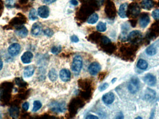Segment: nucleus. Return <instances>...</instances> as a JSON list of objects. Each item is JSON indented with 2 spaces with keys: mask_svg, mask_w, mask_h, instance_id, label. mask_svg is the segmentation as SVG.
<instances>
[{
  "mask_svg": "<svg viewBox=\"0 0 159 119\" xmlns=\"http://www.w3.org/2000/svg\"><path fill=\"white\" fill-rule=\"evenodd\" d=\"M141 12V8L136 2H132L128 6L126 17L130 19H135Z\"/></svg>",
  "mask_w": 159,
  "mask_h": 119,
  "instance_id": "1",
  "label": "nucleus"
},
{
  "mask_svg": "<svg viewBox=\"0 0 159 119\" xmlns=\"http://www.w3.org/2000/svg\"><path fill=\"white\" fill-rule=\"evenodd\" d=\"M159 36V21H156L151 26L146 34V38L147 40H154Z\"/></svg>",
  "mask_w": 159,
  "mask_h": 119,
  "instance_id": "2",
  "label": "nucleus"
},
{
  "mask_svg": "<svg viewBox=\"0 0 159 119\" xmlns=\"http://www.w3.org/2000/svg\"><path fill=\"white\" fill-rule=\"evenodd\" d=\"M105 13L110 19H113L116 15V9L114 2L112 0H106Z\"/></svg>",
  "mask_w": 159,
  "mask_h": 119,
  "instance_id": "3",
  "label": "nucleus"
},
{
  "mask_svg": "<svg viewBox=\"0 0 159 119\" xmlns=\"http://www.w3.org/2000/svg\"><path fill=\"white\" fill-rule=\"evenodd\" d=\"M142 35L139 30L133 31L128 35L127 40L131 43L138 45L142 41Z\"/></svg>",
  "mask_w": 159,
  "mask_h": 119,
  "instance_id": "4",
  "label": "nucleus"
},
{
  "mask_svg": "<svg viewBox=\"0 0 159 119\" xmlns=\"http://www.w3.org/2000/svg\"><path fill=\"white\" fill-rule=\"evenodd\" d=\"M26 17L22 14H18L17 17L14 18L10 21L9 25L11 27H14L16 29L23 26V24L26 22Z\"/></svg>",
  "mask_w": 159,
  "mask_h": 119,
  "instance_id": "5",
  "label": "nucleus"
},
{
  "mask_svg": "<svg viewBox=\"0 0 159 119\" xmlns=\"http://www.w3.org/2000/svg\"><path fill=\"white\" fill-rule=\"evenodd\" d=\"M140 87V81L138 78L133 77L129 82L128 89L130 93L134 94L139 90Z\"/></svg>",
  "mask_w": 159,
  "mask_h": 119,
  "instance_id": "6",
  "label": "nucleus"
},
{
  "mask_svg": "<svg viewBox=\"0 0 159 119\" xmlns=\"http://www.w3.org/2000/svg\"><path fill=\"white\" fill-rule=\"evenodd\" d=\"M82 67V59L80 56L74 57L72 65V69L75 74H78Z\"/></svg>",
  "mask_w": 159,
  "mask_h": 119,
  "instance_id": "7",
  "label": "nucleus"
},
{
  "mask_svg": "<svg viewBox=\"0 0 159 119\" xmlns=\"http://www.w3.org/2000/svg\"><path fill=\"white\" fill-rule=\"evenodd\" d=\"M50 107L52 110L55 112H63L66 110L65 103L64 102H53L50 104Z\"/></svg>",
  "mask_w": 159,
  "mask_h": 119,
  "instance_id": "8",
  "label": "nucleus"
},
{
  "mask_svg": "<svg viewBox=\"0 0 159 119\" xmlns=\"http://www.w3.org/2000/svg\"><path fill=\"white\" fill-rule=\"evenodd\" d=\"M156 97V92L154 90L150 88H147L145 91L142 96L143 99L147 102H151L155 99Z\"/></svg>",
  "mask_w": 159,
  "mask_h": 119,
  "instance_id": "9",
  "label": "nucleus"
},
{
  "mask_svg": "<svg viewBox=\"0 0 159 119\" xmlns=\"http://www.w3.org/2000/svg\"><path fill=\"white\" fill-rule=\"evenodd\" d=\"M149 14L144 12L141 14L139 18V26L142 28H145L148 25L150 22Z\"/></svg>",
  "mask_w": 159,
  "mask_h": 119,
  "instance_id": "10",
  "label": "nucleus"
},
{
  "mask_svg": "<svg viewBox=\"0 0 159 119\" xmlns=\"http://www.w3.org/2000/svg\"><path fill=\"white\" fill-rule=\"evenodd\" d=\"M143 80L147 85L150 86H154L156 83V78L155 76L151 74H146L144 77L143 78Z\"/></svg>",
  "mask_w": 159,
  "mask_h": 119,
  "instance_id": "11",
  "label": "nucleus"
},
{
  "mask_svg": "<svg viewBox=\"0 0 159 119\" xmlns=\"http://www.w3.org/2000/svg\"><path fill=\"white\" fill-rule=\"evenodd\" d=\"M21 46L18 43H15L10 45L8 49V52L10 56H17L20 52Z\"/></svg>",
  "mask_w": 159,
  "mask_h": 119,
  "instance_id": "12",
  "label": "nucleus"
},
{
  "mask_svg": "<svg viewBox=\"0 0 159 119\" xmlns=\"http://www.w3.org/2000/svg\"><path fill=\"white\" fill-rule=\"evenodd\" d=\"M49 9L46 6H42L38 9V14L42 18H47L49 17Z\"/></svg>",
  "mask_w": 159,
  "mask_h": 119,
  "instance_id": "13",
  "label": "nucleus"
},
{
  "mask_svg": "<svg viewBox=\"0 0 159 119\" xmlns=\"http://www.w3.org/2000/svg\"><path fill=\"white\" fill-rule=\"evenodd\" d=\"M100 70V66L97 62H93L90 65L88 68V71L90 74L93 76L96 75Z\"/></svg>",
  "mask_w": 159,
  "mask_h": 119,
  "instance_id": "14",
  "label": "nucleus"
},
{
  "mask_svg": "<svg viewBox=\"0 0 159 119\" xmlns=\"http://www.w3.org/2000/svg\"><path fill=\"white\" fill-rule=\"evenodd\" d=\"M43 27L42 24L39 22L34 23L31 29V33L34 35H39L42 33Z\"/></svg>",
  "mask_w": 159,
  "mask_h": 119,
  "instance_id": "15",
  "label": "nucleus"
},
{
  "mask_svg": "<svg viewBox=\"0 0 159 119\" xmlns=\"http://www.w3.org/2000/svg\"><path fill=\"white\" fill-rule=\"evenodd\" d=\"M114 100V94L112 92H109L105 94L103 96V100L105 104H111L113 102Z\"/></svg>",
  "mask_w": 159,
  "mask_h": 119,
  "instance_id": "16",
  "label": "nucleus"
},
{
  "mask_svg": "<svg viewBox=\"0 0 159 119\" xmlns=\"http://www.w3.org/2000/svg\"><path fill=\"white\" fill-rule=\"evenodd\" d=\"M60 76L61 80L65 82V81H68L70 79L71 73L68 69H63L60 71Z\"/></svg>",
  "mask_w": 159,
  "mask_h": 119,
  "instance_id": "17",
  "label": "nucleus"
},
{
  "mask_svg": "<svg viewBox=\"0 0 159 119\" xmlns=\"http://www.w3.org/2000/svg\"><path fill=\"white\" fill-rule=\"evenodd\" d=\"M33 55L30 52H26L21 57V60L23 63L28 64L30 63L33 58Z\"/></svg>",
  "mask_w": 159,
  "mask_h": 119,
  "instance_id": "18",
  "label": "nucleus"
},
{
  "mask_svg": "<svg viewBox=\"0 0 159 119\" xmlns=\"http://www.w3.org/2000/svg\"><path fill=\"white\" fill-rule=\"evenodd\" d=\"M141 5L142 9L149 10L154 7L155 3L152 0H143L141 2Z\"/></svg>",
  "mask_w": 159,
  "mask_h": 119,
  "instance_id": "19",
  "label": "nucleus"
},
{
  "mask_svg": "<svg viewBox=\"0 0 159 119\" xmlns=\"http://www.w3.org/2000/svg\"><path fill=\"white\" fill-rule=\"evenodd\" d=\"M15 33L19 37L21 38H24L27 36L28 34V30L26 27L22 26L17 29V30L15 31Z\"/></svg>",
  "mask_w": 159,
  "mask_h": 119,
  "instance_id": "20",
  "label": "nucleus"
},
{
  "mask_svg": "<svg viewBox=\"0 0 159 119\" xmlns=\"http://www.w3.org/2000/svg\"><path fill=\"white\" fill-rule=\"evenodd\" d=\"M128 5L126 3L122 4L120 6L118 11L119 16L121 18H125L126 17V10L128 8Z\"/></svg>",
  "mask_w": 159,
  "mask_h": 119,
  "instance_id": "21",
  "label": "nucleus"
},
{
  "mask_svg": "<svg viewBox=\"0 0 159 119\" xmlns=\"http://www.w3.org/2000/svg\"><path fill=\"white\" fill-rule=\"evenodd\" d=\"M35 72V68L33 66H29L25 68L24 71V76L25 77L28 78L32 76Z\"/></svg>",
  "mask_w": 159,
  "mask_h": 119,
  "instance_id": "22",
  "label": "nucleus"
},
{
  "mask_svg": "<svg viewBox=\"0 0 159 119\" xmlns=\"http://www.w3.org/2000/svg\"><path fill=\"white\" fill-rule=\"evenodd\" d=\"M30 4V0H18L17 6L22 9H26L29 8Z\"/></svg>",
  "mask_w": 159,
  "mask_h": 119,
  "instance_id": "23",
  "label": "nucleus"
},
{
  "mask_svg": "<svg viewBox=\"0 0 159 119\" xmlns=\"http://www.w3.org/2000/svg\"><path fill=\"white\" fill-rule=\"evenodd\" d=\"M137 67L141 70H145L148 67V63L143 59H139L137 63Z\"/></svg>",
  "mask_w": 159,
  "mask_h": 119,
  "instance_id": "24",
  "label": "nucleus"
},
{
  "mask_svg": "<svg viewBox=\"0 0 159 119\" xmlns=\"http://www.w3.org/2000/svg\"><path fill=\"white\" fill-rule=\"evenodd\" d=\"M99 19V16L96 13H93L87 18V22L89 24H94L97 22Z\"/></svg>",
  "mask_w": 159,
  "mask_h": 119,
  "instance_id": "25",
  "label": "nucleus"
},
{
  "mask_svg": "<svg viewBox=\"0 0 159 119\" xmlns=\"http://www.w3.org/2000/svg\"><path fill=\"white\" fill-rule=\"evenodd\" d=\"M146 53L148 56H153L156 53V49L153 45H151L146 49Z\"/></svg>",
  "mask_w": 159,
  "mask_h": 119,
  "instance_id": "26",
  "label": "nucleus"
},
{
  "mask_svg": "<svg viewBox=\"0 0 159 119\" xmlns=\"http://www.w3.org/2000/svg\"><path fill=\"white\" fill-rule=\"evenodd\" d=\"M48 76H49V79L52 81H56L57 78V77H58L56 71L55 69H52L50 70L49 74H48Z\"/></svg>",
  "mask_w": 159,
  "mask_h": 119,
  "instance_id": "27",
  "label": "nucleus"
},
{
  "mask_svg": "<svg viewBox=\"0 0 159 119\" xmlns=\"http://www.w3.org/2000/svg\"><path fill=\"white\" fill-rule=\"evenodd\" d=\"M19 109L16 107H13L9 109L10 116L13 118H17L19 115Z\"/></svg>",
  "mask_w": 159,
  "mask_h": 119,
  "instance_id": "28",
  "label": "nucleus"
},
{
  "mask_svg": "<svg viewBox=\"0 0 159 119\" xmlns=\"http://www.w3.org/2000/svg\"><path fill=\"white\" fill-rule=\"evenodd\" d=\"M96 29H97V30L99 31L100 32H105L107 30L106 23H104L103 22H100L97 24Z\"/></svg>",
  "mask_w": 159,
  "mask_h": 119,
  "instance_id": "29",
  "label": "nucleus"
},
{
  "mask_svg": "<svg viewBox=\"0 0 159 119\" xmlns=\"http://www.w3.org/2000/svg\"><path fill=\"white\" fill-rule=\"evenodd\" d=\"M29 18L31 20H32V21H35L38 19L37 12L35 9H32L30 10L29 14Z\"/></svg>",
  "mask_w": 159,
  "mask_h": 119,
  "instance_id": "30",
  "label": "nucleus"
},
{
  "mask_svg": "<svg viewBox=\"0 0 159 119\" xmlns=\"http://www.w3.org/2000/svg\"><path fill=\"white\" fill-rule=\"evenodd\" d=\"M42 104L40 101H35L34 102V107H33V111L34 112L39 110L41 107H42Z\"/></svg>",
  "mask_w": 159,
  "mask_h": 119,
  "instance_id": "31",
  "label": "nucleus"
},
{
  "mask_svg": "<svg viewBox=\"0 0 159 119\" xmlns=\"http://www.w3.org/2000/svg\"><path fill=\"white\" fill-rule=\"evenodd\" d=\"M6 7L9 8H12L14 7L15 3L14 0H6L5 1Z\"/></svg>",
  "mask_w": 159,
  "mask_h": 119,
  "instance_id": "32",
  "label": "nucleus"
},
{
  "mask_svg": "<svg viewBox=\"0 0 159 119\" xmlns=\"http://www.w3.org/2000/svg\"><path fill=\"white\" fill-rule=\"evenodd\" d=\"M152 15L156 21L159 20V9H156L152 11Z\"/></svg>",
  "mask_w": 159,
  "mask_h": 119,
  "instance_id": "33",
  "label": "nucleus"
},
{
  "mask_svg": "<svg viewBox=\"0 0 159 119\" xmlns=\"http://www.w3.org/2000/svg\"><path fill=\"white\" fill-rule=\"evenodd\" d=\"M61 46H55L52 48L51 52L54 54H58L61 52Z\"/></svg>",
  "mask_w": 159,
  "mask_h": 119,
  "instance_id": "34",
  "label": "nucleus"
},
{
  "mask_svg": "<svg viewBox=\"0 0 159 119\" xmlns=\"http://www.w3.org/2000/svg\"><path fill=\"white\" fill-rule=\"evenodd\" d=\"M44 33L47 36L51 37V36L53 35V32L51 30H50L49 29H47L44 31Z\"/></svg>",
  "mask_w": 159,
  "mask_h": 119,
  "instance_id": "35",
  "label": "nucleus"
},
{
  "mask_svg": "<svg viewBox=\"0 0 159 119\" xmlns=\"http://www.w3.org/2000/svg\"><path fill=\"white\" fill-rule=\"evenodd\" d=\"M108 87V84L107 83H105L100 87L99 88V90L101 92H102V91H103L104 90L106 89Z\"/></svg>",
  "mask_w": 159,
  "mask_h": 119,
  "instance_id": "36",
  "label": "nucleus"
},
{
  "mask_svg": "<svg viewBox=\"0 0 159 119\" xmlns=\"http://www.w3.org/2000/svg\"><path fill=\"white\" fill-rule=\"evenodd\" d=\"M4 10V3L2 0H0V17L2 14Z\"/></svg>",
  "mask_w": 159,
  "mask_h": 119,
  "instance_id": "37",
  "label": "nucleus"
},
{
  "mask_svg": "<svg viewBox=\"0 0 159 119\" xmlns=\"http://www.w3.org/2000/svg\"><path fill=\"white\" fill-rule=\"evenodd\" d=\"M102 41L104 44H108L110 43V40L108 38V37H105V36L102 38Z\"/></svg>",
  "mask_w": 159,
  "mask_h": 119,
  "instance_id": "38",
  "label": "nucleus"
},
{
  "mask_svg": "<svg viewBox=\"0 0 159 119\" xmlns=\"http://www.w3.org/2000/svg\"><path fill=\"white\" fill-rule=\"evenodd\" d=\"M29 107H30V104L27 102L24 103L22 105V108L25 111H27L28 110Z\"/></svg>",
  "mask_w": 159,
  "mask_h": 119,
  "instance_id": "39",
  "label": "nucleus"
},
{
  "mask_svg": "<svg viewBox=\"0 0 159 119\" xmlns=\"http://www.w3.org/2000/svg\"><path fill=\"white\" fill-rule=\"evenodd\" d=\"M71 40L74 43H77L79 42V38H78L77 36L76 35H73L72 37H71Z\"/></svg>",
  "mask_w": 159,
  "mask_h": 119,
  "instance_id": "40",
  "label": "nucleus"
},
{
  "mask_svg": "<svg viewBox=\"0 0 159 119\" xmlns=\"http://www.w3.org/2000/svg\"><path fill=\"white\" fill-rule=\"evenodd\" d=\"M137 20L136 19H131L130 22L131 23V25L133 27H135L136 26V24H137Z\"/></svg>",
  "mask_w": 159,
  "mask_h": 119,
  "instance_id": "41",
  "label": "nucleus"
},
{
  "mask_svg": "<svg viewBox=\"0 0 159 119\" xmlns=\"http://www.w3.org/2000/svg\"><path fill=\"white\" fill-rule=\"evenodd\" d=\"M44 3L47 4H50L55 2L56 0H43Z\"/></svg>",
  "mask_w": 159,
  "mask_h": 119,
  "instance_id": "42",
  "label": "nucleus"
},
{
  "mask_svg": "<svg viewBox=\"0 0 159 119\" xmlns=\"http://www.w3.org/2000/svg\"><path fill=\"white\" fill-rule=\"evenodd\" d=\"M95 1L96 4H97L98 6L99 7L103 4L104 1V0H95Z\"/></svg>",
  "mask_w": 159,
  "mask_h": 119,
  "instance_id": "43",
  "label": "nucleus"
},
{
  "mask_svg": "<svg viewBox=\"0 0 159 119\" xmlns=\"http://www.w3.org/2000/svg\"><path fill=\"white\" fill-rule=\"evenodd\" d=\"M86 119H98V117L95 116L94 115H88L86 117Z\"/></svg>",
  "mask_w": 159,
  "mask_h": 119,
  "instance_id": "44",
  "label": "nucleus"
},
{
  "mask_svg": "<svg viewBox=\"0 0 159 119\" xmlns=\"http://www.w3.org/2000/svg\"><path fill=\"white\" fill-rule=\"evenodd\" d=\"M70 3L73 5L77 6L78 4V2L77 0H71L70 1Z\"/></svg>",
  "mask_w": 159,
  "mask_h": 119,
  "instance_id": "45",
  "label": "nucleus"
},
{
  "mask_svg": "<svg viewBox=\"0 0 159 119\" xmlns=\"http://www.w3.org/2000/svg\"><path fill=\"white\" fill-rule=\"evenodd\" d=\"M92 0H79V1L82 3V4H84V3H86V2H89V1H91Z\"/></svg>",
  "mask_w": 159,
  "mask_h": 119,
  "instance_id": "46",
  "label": "nucleus"
},
{
  "mask_svg": "<svg viewBox=\"0 0 159 119\" xmlns=\"http://www.w3.org/2000/svg\"><path fill=\"white\" fill-rule=\"evenodd\" d=\"M119 115V116L116 117L117 118H119V119H122V118H123V115H122V113H120Z\"/></svg>",
  "mask_w": 159,
  "mask_h": 119,
  "instance_id": "47",
  "label": "nucleus"
},
{
  "mask_svg": "<svg viewBox=\"0 0 159 119\" xmlns=\"http://www.w3.org/2000/svg\"><path fill=\"white\" fill-rule=\"evenodd\" d=\"M2 67H3V62L0 60V70L2 69Z\"/></svg>",
  "mask_w": 159,
  "mask_h": 119,
  "instance_id": "48",
  "label": "nucleus"
},
{
  "mask_svg": "<svg viewBox=\"0 0 159 119\" xmlns=\"http://www.w3.org/2000/svg\"><path fill=\"white\" fill-rule=\"evenodd\" d=\"M116 78H113V79L112 81V83H114L115 81H116Z\"/></svg>",
  "mask_w": 159,
  "mask_h": 119,
  "instance_id": "49",
  "label": "nucleus"
},
{
  "mask_svg": "<svg viewBox=\"0 0 159 119\" xmlns=\"http://www.w3.org/2000/svg\"><path fill=\"white\" fill-rule=\"evenodd\" d=\"M157 5L158 7H159V0H158V2H157Z\"/></svg>",
  "mask_w": 159,
  "mask_h": 119,
  "instance_id": "50",
  "label": "nucleus"
},
{
  "mask_svg": "<svg viewBox=\"0 0 159 119\" xmlns=\"http://www.w3.org/2000/svg\"><path fill=\"white\" fill-rule=\"evenodd\" d=\"M136 119H142V117H137V118H136Z\"/></svg>",
  "mask_w": 159,
  "mask_h": 119,
  "instance_id": "51",
  "label": "nucleus"
}]
</instances>
